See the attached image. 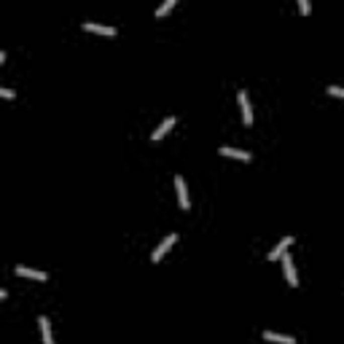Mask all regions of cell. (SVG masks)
I'll list each match as a JSON object with an SVG mask.
<instances>
[{
    "label": "cell",
    "instance_id": "6da1fadb",
    "mask_svg": "<svg viewBox=\"0 0 344 344\" xmlns=\"http://www.w3.org/2000/svg\"><path fill=\"white\" fill-rule=\"evenodd\" d=\"M175 242H178V234H175V231H172V234H167V237H164V242H159V245L153 247V253H151V261H153V264H156V261H161V255L167 253V250H169L172 245H175Z\"/></svg>",
    "mask_w": 344,
    "mask_h": 344
},
{
    "label": "cell",
    "instance_id": "7a4b0ae2",
    "mask_svg": "<svg viewBox=\"0 0 344 344\" xmlns=\"http://www.w3.org/2000/svg\"><path fill=\"white\" fill-rule=\"evenodd\" d=\"M14 272H17L19 277H27V280H41V283H46V280H49V275H46V272H38V269H33V267H22V264H19Z\"/></svg>",
    "mask_w": 344,
    "mask_h": 344
},
{
    "label": "cell",
    "instance_id": "3957f363",
    "mask_svg": "<svg viewBox=\"0 0 344 344\" xmlns=\"http://www.w3.org/2000/svg\"><path fill=\"white\" fill-rule=\"evenodd\" d=\"M175 191H178V202H181V207L189 210L191 207V199H189V191H186V183H183L181 175L175 178Z\"/></svg>",
    "mask_w": 344,
    "mask_h": 344
},
{
    "label": "cell",
    "instance_id": "277c9868",
    "mask_svg": "<svg viewBox=\"0 0 344 344\" xmlns=\"http://www.w3.org/2000/svg\"><path fill=\"white\" fill-rule=\"evenodd\" d=\"M83 30H92V33H100V35H108V38L116 35V27H111V25H100V22H83Z\"/></svg>",
    "mask_w": 344,
    "mask_h": 344
},
{
    "label": "cell",
    "instance_id": "5b68a950",
    "mask_svg": "<svg viewBox=\"0 0 344 344\" xmlns=\"http://www.w3.org/2000/svg\"><path fill=\"white\" fill-rule=\"evenodd\" d=\"M291 242H293V237H283V239H280V245H275V247L269 250V261H277V258H283L285 250L291 247Z\"/></svg>",
    "mask_w": 344,
    "mask_h": 344
},
{
    "label": "cell",
    "instance_id": "8992f818",
    "mask_svg": "<svg viewBox=\"0 0 344 344\" xmlns=\"http://www.w3.org/2000/svg\"><path fill=\"white\" fill-rule=\"evenodd\" d=\"M283 269H285V280H288V283H291L293 288L296 285H299V277H296V267H293V261H291V255H283Z\"/></svg>",
    "mask_w": 344,
    "mask_h": 344
},
{
    "label": "cell",
    "instance_id": "52a82bcc",
    "mask_svg": "<svg viewBox=\"0 0 344 344\" xmlns=\"http://www.w3.org/2000/svg\"><path fill=\"white\" fill-rule=\"evenodd\" d=\"M172 127H175V116H167V119H164V121L159 124V127L153 129V135H151V140H161V137L167 135V132H169Z\"/></svg>",
    "mask_w": 344,
    "mask_h": 344
},
{
    "label": "cell",
    "instance_id": "ba28073f",
    "mask_svg": "<svg viewBox=\"0 0 344 344\" xmlns=\"http://www.w3.org/2000/svg\"><path fill=\"white\" fill-rule=\"evenodd\" d=\"M264 339H267V341H275V344H296L293 336H288V333H275V331H264Z\"/></svg>",
    "mask_w": 344,
    "mask_h": 344
},
{
    "label": "cell",
    "instance_id": "9c48e42d",
    "mask_svg": "<svg viewBox=\"0 0 344 344\" xmlns=\"http://www.w3.org/2000/svg\"><path fill=\"white\" fill-rule=\"evenodd\" d=\"M38 325H41L43 344H54V336H51V323H49V317H46V315H41V317H38Z\"/></svg>",
    "mask_w": 344,
    "mask_h": 344
},
{
    "label": "cell",
    "instance_id": "30bf717a",
    "mask_svg": "<svg viewBox=\"0 0 344 344\" xmlns=\"http://www.w3.org/2000/svg\"><path fill=\"white\" fill-rule=\"evenodd\" d=\"M239 108H242V119H245V124L253 121V108H250V100L245 92H239Z\"/></svg>",
    "mask_w": 344,
    "mask_h": 344
},
{
    "label": "cell",
    "instance_id": "8fae6325",
    "mask_svg": "<svg viewBox=\"0 0 344 344\" xmlns=\"http://www.w3.org/2000/svg\"><path fill=\"white\" fill-rule=\"evenodd\" d=\"M223 156H237V159H242V161H250V153L247 151H239V148H231V145H223V148H218Z\"/></svg>",
    "mask_w": 344,
    "mask_h": 344
},
{
    "label": "cell",
    "instance_id": "7c38bea8",
    "mask_svg": "<svg viewBox=\"0 0 344 344\" xmlns=\"http://www.w3.org/2000/svg\"><path fill=\"white\" fill-rule=\"evenodd\" d=\"M172 6H175V0H164V3L159 6V9H156V14H159V17H161V14H167V11L172 9Z\"/></svg>",
    "mask_w": 344,
    "mask_h": 344
},
{
    "label": "cell",
    "instance_id": "4fadbf2b",
    "mask_svg": "<svg viewBox=\"0 0 344 344\" xmlns=\"http://www.w3.org/2000/svg\"><path fill=\"white\" fill-rule=\"evenodd\" d=\"M328 95H336V97H344V86H328Z\"/></svg>",
    "mask_w": 344,
    "mask_h": 344
},
{
    "label": "cell",
    "instance_id": "5bb4252c",
    "mask_svg": "<svg viewBox=\"0 0 344 344\" xmlns=\"http://www.w3.org/2000/svg\"><path fill=\"white\" fill-rule=\"evenodd\" d=\"M0 95H3L6 100H11L14 97V89H9V86H0Z\"/></svg>",
    "mask_w": 344,
    "mask_h": 344
},
{
    "label": "cell",
    "instance_id": "9a60e30c",
    "mask_svg": "<svg viewBox=\"0 0 344 344\" xmlns=\"http://www.w3.org/2000/svg\"><path fill=\"white\" fill-rule=\"evenodd\" d=\"M299 9H301V14H309V9H312L309 0H299Z\"/></svg>",
    "mask_w": 344,
    "mask_h": 344
}]
</instances>
